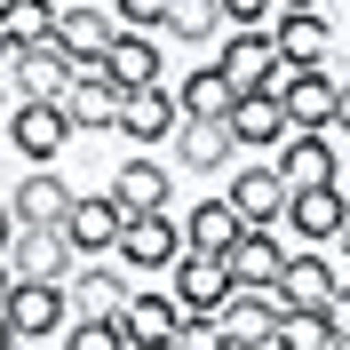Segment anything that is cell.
<instances>
[{
	"instance_id": "cell-1",
	"label": "cell",
	"mask_w": 350,
	"mask_h": 350,
	"mask_svg": "<svg viewBox=\"0 0 350 350\" xmlns=\"http://www.w3.org/2000/svg\"><path fill=\"white\" fill-rule=\"evenodd\" d=\"M72 279H80V247H72L64 223L8 239V286H72Z\"/></svg>"
},
{
	"instance_id": "cell-2",
	"label": "cell",
	"mask_w": 350,
	"mask_h": 350,
	"mask_svg": "<svg viewBox=\"0 0 350 350\" xmlns=\"http://www.w3.org/2000/svg\"><path fill=\"white\" fill-rule=\"evenodd\" d=\"M271 96H279L286 120H295V128H310V135L342 120V80H327V64H279Z\"/></svg>"
},
{
	"instance_id": "cell-3",
	"label": "cell",
	"mask_w": 350,
	"mask_h": 350,
	"mask_svg": "<svg viewBox=\"0 0 350 350\" xmlns=\"http://www.w3.org/2000/svg\"><path fill=\"white\" fill-rule=\"evenodd\" d=\"M80 310H72V286H8V342H48V334H72Z\"/></svg>"
},
{
	"instance_id": "cell-4",
	"label": "cell",
	"mask_w": 350,
	"mask_h": 350,
	"mask_svg": "<svg viewBox=\"0 0 350 350\" xmlns=\"http://www.w3.org/2000/svg\"><path fill=\"white\" fill-rule=\"evenodd\" d=\"M72 207H80V191H72L56 167H32L8 191V231H56V223H72Z\"/></svg>"
},
{
	"instance_id": "cell-5",
	"label": "cell",
	"mask_w": 350,
	"mask_h": 350,
	"mask_svg": "<svg viewBox=\"0 0 350 350\" xmlns=\"http://www.w3.org/2000/svg\"><path fill=\"white\" fill-rule=\"evenodd\" d=\"M231 295H239V279H231V262H223V255H199V247L175 255V303L191 310V319H223Z\"/></svg>"
},
{
	"instance_id": "cell-6",
	"label": "cell",
	"mask_w": 350,
	"mask_h": 350,
	"mask_svg": "<svg viewBox=\"0 0 350 350\" xmlns=\"http://www.w3.org/2000/svg\"><path fill=\"white\" fill-rule=\"evenodd\" d=\"M128 207H120V191H88L80 199V207H72V223H64V231H72V247H80V255L88 262H120V239H128Z\"/></svg>"
},
{
	"instance_id": "cell-7",
	"label": "cell",
	"mask_w": 350,
	"mask_h": 350,
	"mask_svg": "<svg viewBox=\"0 0 350 350\" xmlns=\"http://www.w3.org/2000/svg\"><path fill=\"white\" fill-rule=\"evenodd\" d=\"M72 135H80V120H72L64 104H16L8 111V144H16L32 167H56V152H64Z\"/></svg>"
},
{
	"instance_id": "cell-8",
	"label": "cell",
	"mask_w": 350,
	"mask_h": 350,
	"mask_svg": "<svg viewBox=\"0 0 350 350\" xmlns=\"http://www.w3.org/2000/svg\"><path fill=\"white\" fill-rule=\"evenodd\" d=\"M223 199L239 207V223H247V231H279V223H286V207H295V191H286V175H279V167H239Z\"/></svg>"
},
{
	"instance_id": "cell-9",
	"label": "cell",
	"mask_w": 350,
	"mask_h": 350,
	"mask_svg": "<svg viewBox=\"0 0 350 350\" xmlns=\"http://www.w3.org/2000/svg\"><path fill=\"white\" fill-rule=\"evenodd\" d=\"M271 167L286 175V191H334V183H342V167H334V144H327V135H310V128L286 135L279 152H271Z\"/></svg>"
},
{
	"instance_id": "cell-10",
	"label": "cell",
	"mask_w": 350,
	"mask_h": 350,
	"mask_svg": "<svg viewBox=\"0 0 350 350\" xmlns=\"http://www.w3.org/2000/svg\"><path fill=\"white\" fill-rule=\"evenodd\" d=\"M223 80L239 88V96H271V80H279V40H271V32H231V40H223Z\"/></svg>"
},
{
	"instance_id": "cell-11",
	"label": "cell",
	"mask_w": 350,
	"mask_h": 350,
	"mask_svg": "<svg viewBox=\"0 0 350 350\" xmlns=\"http://www.w3.org/2000/svg\"><path fill=\"white\" fill-rule=\"evenodd\" d=\"M223 262H231L239 295H279V279H286V262H295V255H286V239H279V231H247V239L231 247Z\"/></svg>"
},
{
	"instance_id": "cell-12",
	"label": "cell",
	"mask_w": 350,
	"mask_h": 350,
	"mask_svg": "<svg viewBox=\"0 0 350 350\" xmlns=\"http://www.w3.org/2000/svg\"><path fill=\"white\" fill-rule=\"evenodd\" d=\"M111 191H120L128 215H175V175L159 167V159H144V152L111 167Z\"/></svg>"
},
{
	"instance_id": "cell-13",
	"label": "cell",
	"mask_w": 350,
	"mask_h": 350,
	"mask_svg": "<svg viewBox=\"0 0 350 350\" xmlns=\"http://www.w3.org/2000/svg\"><path fill=\"white\" fill-rule=\"evenodd\" d=\"M120 8H96V0H80V8H64V24H56V40L80 56V64H104L111 48H120Z\"/></svg>"
},
{
	"instance_id": "cell-14",
	"label": "cell",
	"mask_w": 350,
	"mask_h": 350,
	"mask_svg": "<svg viewBox=\"0 0 350 350\" xmlns=\"http://www.w3.org/2000/svg\"><path fill=\"white\" fill-rule=\"evenodd\" d=\"M342 286H350L342 271H334V262L319 255V247H303V255L286 262V279H279V303H286V310H327L334 295H342Z\"/></svg>"
},
{
	"instance_id": "cell-15",
	"label": "cell",
	"mask_w": 350,
	"mask_h": 350,
	"mask_svg": "<svg viewBox=\"0 0 350 350\" xmlns=\"http://www.w3.org/2000/svg\"><path fill=\"white\" fill-rule=\"evenodd\" d=\"M175 159H183L191 175H223L231 159H239L231 120H183V128H175Z\"/></svg>"
},
{
	"instance_id": "cell-16",
	"label": "cell",
	"mask_w": 350,
	"mask_h": 350,
	"mask_svg": "<svg viewBox=\"0 0 350 350\" xmlns=\"http://www.w3.org/2000/svg\"><path fill=\"white\" fill-rule=\"evenodd\" d=\"M64 111L80 120V128H120V111H128V88L111 80L104 64H80V80H72Z\"/></svg>"
},
{
	"instance_id": "cell-17",
	"label": "cell",
	"mask_w": 350,
	"mask_h": 350,
	"mask_svg": "<svg viewBox=\"0 0 350 350\" xmlns=\"http://www.w3.org/2000/svg\"><path fill=\"white\" fill-rule=\"evenodd\" d=\"M279 319H286L279 295H231V303H223V334H231V350H271V342H279Z\"/></svg>"
},
{
	"instance_id": "cell-18",
	"label": "cell",
	"mask_w": 350,
	"mask_h": 350,
	"mask_svg": "<svg viewBox=\"0 0 350 350\" xmlns=\"http://www.w3.org/2000/svg\"><path fill=\"white\" fill-rule=\"evenodd\" d=\"M183 128V104H175V88H135L128 111H120V135L128 144H167Z\"/></svg>"
},
{
	"instance_id": "cell-19",
	"label": "cell",
	"mask_w": 350,
	"mask_h": 350,
	"mask_svg": "<svg viewBox=\"0 0 350 350\" xmlns=\"http://www.w3.org/2000/svg\"><path fill=\"white\" fill-rule=\"evenodd\" d=\"M175 255H183L175 215H135L128 239H120V262H128V271H175Z\"/></svg>"
},
{
	"instance_id": "cell-20",
	"label": "cell",
	"mask_w": 350,
	"mask_h": 350,
	"mask_svg": "<svg viewBox=\"0 0 350 350\" xmlns=\"http://www.w3.org/2000/svg\"><path fill=\"white\" fill-rule=\"evenodd\" d=\"M167 88H175V104H183V120H231L239 111V88L223 80V64H199L183 80H167Z\"/></svg>"
},
{
	"instance_id": "cell-21",
	"label": "cell",
	"mask_w": 350,
	"mask_h": 350,
	"mask_svg": "<svg viewBox=\"0 0 350 350\" xmlns=\"http://www.w3.org/2000/svg\"><path fill=\"white\" fill-rule=\"evenodd\" d=\"M286 231H295L303 247L342 239V231H350V199H342V191H295V207H286Z\"/></svg>"
},
{
	"instance_id": "cell-22",
	"label": "cell",
	"mask_w": 350,
	"mask_h": 350,
	"mask_svg": "<svg viewBox=\"0 0 350 350\" xmlns=\"http://www.w3.org/2000/svg\"><path fill=\"white\" fill-rule=\"evenodd\" d=\"M271 40H279V56H286V64H327L334 32H327V16H319V8H279Z\"/></svg>"
},
{
	"instance_id": "cell-23",
	"label": "cell",
	"mask_w": 350,
	"mask_h": 350,
	"mask_svg": "<svg viewBox=\"0 0 350 350\" xmlns=\"http://www.w3.org/2000/svg\"><path fill=\"white\" fill-rule=\"evenodd\" d=\"M247 239V223L231 199H199L191 215H183V247H199V255H231V247Z\"/></svg>"
},
{
	"instance_id": "cell-24",
	"label": "cell",
	"mask_w": 350,
	"mask_h": 350,
	"mask_svg": "<svg viewBox=\"0 0 350 350\" xmlns=\"http://www.w3.org/2000/svg\"><path fill=\"white\" fill-rule=\"evenodd\" d=\"M128 303H135V286H128V271H111V262H96V271L72 279V310H80V319H128Z\"/></svg>"
},
{
	"instance_id": "cell-25",
	"label": "cell",
	"mask_w": 350,
	"mask_h": 350,
	"mask_svg": "<svg viewBox=\"0 0 350 350\" xmlns=\"http://www.w3.org/2000/svg\"><path fill=\"white\" fill-rule=\"evenodd\" d=\"M104 72L128 88V96H135V88H167V64H159V40H152V32H120V48L104 56Z\"/></svg>"
},
{
	"instance_id": "cell-26",
	"label": "cell",
	"mask_w": 350,
	"mask_h": 350,
	"mask_svg": "<svg viewBox=\"0 0 350 350\" xmlns=\"http://www.w3.org/2000/svg\"><path fill=\"white\" fill-rule=\"evenodd\" d=\"M183 319H191V310L175 303V295H135V303H128V334H135V350H175Z\"/></svg>"
},
{
	"instance_id": "cell-27",
	"label": "cell",
	"mask_w": 350,
	"mask_h": 350,
	"mask_svg": "<svg viewBox=\"0 0 350 350\" xmlns=\"http://www.w3.org/2000/svg\"><path fill=\"white\" fill-rule=\"evenodd\" d=\"M56 24H64L56 0H8L0 8V48H40V40H56Z\"/></svg>"
},
{
	"instance_id": "cell-28",
	"label": "cell",
	"mask_w": 350,
	"mask_h": 350,
	"mask_svg": "<svg viewBox=\"0 0 350 350\" xmlns=\"http://www.w3.org/2000/svg\"><path fill=\"white\" fill-rule=\"evenodd\" d=\"M231 135H239V144H271V152H279L286 135H295V120H286L279 96H239V111H231Z\"/></svg>"
},
{
	"instance_id": "cell-29",
	"label": "cell",
	"mask_w": 350,
	"mask_h": 350,
	"mask_svg": "<svg viewBox=\"0 0 350 350\" xmlns=\"http://www.w3.org/2000/svg\"><path fill=\"white\" fill-rule=\"evenodd\" d=\"M271 350H334L327 310H286V319H279V342H271Z\"/></svg>"
},
{
	"instance_id": "cell-30",
	"label": "cell",
	"mask_w": 350,
	"mask_h": 350,
	"mask_svg": "<svg viewBox=\"0 0 350 350\" xmlns=\"http://www.w3.org/2000/svg\"><path fill=\"white\" fill-rule=\"evenodd\" d=\"M64 350H135V334H128V319H80L64 334Z\"/></svg>"
},
{
	"instance_id": "cell-31",
	"label": "cell",
	"mask_w": 350,
	"mask_h": 350,
	"mask_svg": "<svg viewBox=\"0 0 350 350\" xmlns=\"http://www.w3.org/2000/svg\"><path fill=\"white\" fill-rule=\"evenodd\" d=\"M167 32H175V40H215V32H223V8H215V0H175Z\"/></svg>"
},
{
	"instance_id": "cell-32",
	"label": "cell",
	"mask_w": 350,
	"mask_h": 350,
	"mask_svg": "<svg viewBox=\"0 0 350 350\" xmlns=\"http://www.w3.org/2000/svg\"><path fill=\"white\" fill-rule=\"evenodd\" d=\"M215 8H223L231 32H271L279 24V0H215Z\"/></svg>"
},
{
	"instance_id": "cell-33",
	"label": "cell",
	"mask_w": 350,
	"mask_h": 350,
	"mask_svg": "<svg viewBox=\"0 0 350 350\" xmlns=\"http://www.w3.org/2000/svg\"><path fill=\"white\" fill-rule=\"evenodd\" d=\"M167 16H175V0H120V24L128 32H167Z\"/></svg>"
},
{
	"instance_id": "cell-34",
	"label": "cell",
	"mask_w": 350,
	"mask_h": 350,
	"mask_svg": "<svg viewBox=\"0 0 350 350\" xmlns=\"http://www.w3.org/2000/svg\"><path fill=\"white\" fill-rule=\"evenodd\" d=\"M175 350H231V334H223V319H183Z\"/></svg>"
},
{
	"instance_id": "cell-35",
	"label": "cell",
	"mask_w": 350,
	"mask_h": 350,
	"mask_svg": "<svg viewBox=\"0 0 350 350\" xmlns=\"http://www.w3.org/2000/svg\"><path fill=\"white\" fill-rule=\"evenodd\" d=\"M327 327H334V334H342V342H350V286H342V295H334V303H327Z\"/></svg>"
},
{
	"instance_id": "cell-36",
	"label": "cell",
	"mask_w": 350,
	"mask_h": 350,
	"mask_svg": "<svg viewBox=\"0 0 350 350\" xmlns=\"http://www.w3.org/2000/svg\"><path fill=\"white\" fill-rule=\"evenodd\" d=\"M334 128H342V135H350V80H342V120H334Z\"/></svg>"
},
{
	"instance_id": "cell-37",
	"label": "cell",
	"mask_w": 350,
	"mask_h": 350,
	"mask_svg": "<svg viewBox=\"0 0 350 350\" xmlns=\"http://www.w3.org/2000/svg\"><path fill=\"white\" fill-rule=\"evenodd\" d=\"M279 8H319V0H279Z\"/></svg>"
},
{
	"instance_id": "cell-38",
	"label": "cell",
	"mask_w": 350,
	"mask_h": 350,
	"mask_svg": "<svg viewBox=\"0 0 350 350\" xmlns=\"http://www.w3.org/2000/svg\"><path fill=\"white\" fill-rule=\"evenodd\" d=\"M342 262H350V231H342Z\"/></svg>"
},
{
	"instance_id": "cell-39",
	"label": "cell",
	"mask_w": 350,
	"mask_h": 350,
	"mask_svg": "<svg viewBox=\"0 0 350 350\" xmlns=\"http://www.w3.org/2000/svg\"><path fill=\"white\" fill-rule=\"evenodd\" d=\"M96 8H120V0H96Z\"/></svg>"
},
{
	"instance_id": "cell-40",
	"label": "cell",
	"mask_w": 350,
	"mask_h": 350,
	"mask_svg": "<svg viewBox=\"0 0 350 350\" xmlns=\"http://www.w3.org/2000/svg\"><path fill=\"white\" fill-rule=\"evenodd\" d=\"M334 350H350V342H342V334H334Z\"/></svg>"
}]
</instances>
